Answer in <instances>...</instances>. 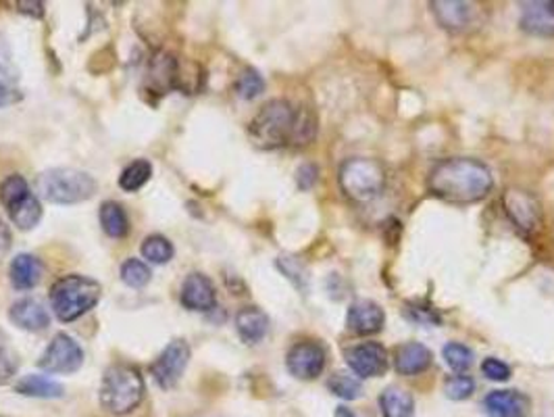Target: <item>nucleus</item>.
I'll list each match as a JSON object with an SVG mask.
<instances>
[{
    "instance_id": "nucleus-44",
    "label": "nucleus",
    "mask_w": 554,
    "mask_h": 417,
    "mask_svg": "<svg viewBox=\"0 0 554 417\" xmlns=\"http://www.w3.org/2000/svg\"><path fill=\"white\" fill-rule=\"evenodd\" d=\"M0 417H3V415H0Z\"/></svg>"
},
{
    "instance_id": "nucleus-25",
    "label": "nucleus",
    "mask_w": 554,
    "mask_h": 417,
    "mask_svg": "<svg viewBox=\"0 0 554 417\" xmlns=\"http://www.w3.org/2000/svg\"><path fill=\"white\" fill-rule=\"evenodd\" d=\"M101 225L104 234H109L111 238H124L127 234V230H130V222H127V215L122 204L115 201L103 203Z\"/></svg>"
},
{
    "instance_id": "nucleus-41",
    "label": "nucleus",
    "mask_w": 554,
    "mask_h": 417,
    "mask_svg": "<svg viewBox=\"0 0 554 417\" xmlns=\"http://www.w3.org/2000/svg\"><path fill=\"white\" fill-rule=\"evenodd\" d=\"M11 249V230L5 222H0V257Z\"/></svg>"
},
{
    "instance_id": "nucleus-37",
    "label": "nucleus",
    "mask_w": 554,
    "mask_h": 417,
    "mask_svg": "<svg viewBox=\"0 0 554 417\" xmlns=\"http://www.w3.org/2000/svg\"><path fill=\"white\" fill-rule=\"evenodd\" d=\"M481 372H484V376L492 382H507L510 378V367L496 357L484 359V363H481Z\"/></svg>"
},
{
    "instance_id": "nucleus-4",
    "label": "nucleus",
    "mask_w": 554,
    "mask_h": 417,
    "mask_svg": "<svg viewBox=\"0 0 554 417\" xmlns=\"http://www.w3.org/2000/svg\"><path fill=\"white\" fill-rule=\"evenodd\" d=\"M101 405L113 415H125L144 399V380L136 367L117 363L104 372L101 384Z\"/></svg>"
},
{
    "instance_id": "nucleus-42",
    "label": "nucleus",
    "mask_w": 554,
    "mask_h": 417,
    "mask_svg": "<svg viewBox=\"0 0 554 417\" xmlns=\"http://www.w3.org/2000/svg\"><path fill=\"white\" fill-rule=\"evenodd\" d=\"M19 11L27 13V15H35V17H42V13H45V5L42 3H17Z\"/></svg>"
},
{
    "instance_id": "nucleus-6",
    "label": "nucleus",
    "mask_w": 554,
    "mask_h": 417,
    "mask_svg": "<svg viewBox=\"0 0 554 417\" xmlns=\"http://www.w3.org/2000/svg\"><path fill=\"white\" fill-rule=\"evenodd\" d=\"M340 188L354 203H371L386 188V169L375 159L354 157L340 167Z\"/></svg>"
},
{
    "instance_id": "nucleus-14",
    "label": "nucleus",
    "mask_w": 554,
    "mask_h": 417,
    "mask_svg": "<svg viewBox=\"0 0 554 417\" xmlns=\"http://www.w3.org/2000/svg\"><path fill=\"white\" fill-rule=\"evenodd\" d=\"M383 322H386V315H383V309L378 303L361 299L354 301L351 307H348L346 313V326L354 334L369 336V334H378L383 328Z\"/></svg>"
},
{
    "instance_id": "nucleus-30",
    "label": "nucleus",
    "mask_w": 554,
    "mask_h": 417,
    "mask_svg": "<svg viewBox=\"0 0 554 417\" xmlns=\"http://www.w3.org/2000/svg\"><path fill=\"white\" fill-rule=\"evenodd\" d=\"M27 194H32L30 186H27V182L21 178L19 174L9 175V178L0 184V203L5 204V209H11L13 204L24 201Z\"/></svg>"
},
{
    "instance_id": "nucleus-29",
    "label": "nucleus",
    "mask_w": 554,
    "mask_h": 417,
    "mask_svg": "<svg viewBox=\"0 0 554 417\" xmlns=\"http://www.w3.org/2000/svg\"><path fill=\"white\" fill-rule=\"evenodd\" d=\"M328 388L333 394H336V397L344 399V401L359 399L361 392H363V384H361V380H357L346 372L333 373V376L328 380Z\"/></svg>"
},
{
    "instance_id": "nucleus-8",
    "label": "nucleus",
    "mask_w": 554,
    "mask_h": 417,
    "mask_svg": "<svg viewBox=\"0 0 554 417\" xmlns=\"http://www.w3.org/2000/svg\"><path fill=\"white\" fill-rule=\"evenodd\" d=\"M190 362V346L186 341H173L151 365V376L163 391L173 388L183 376Z\"/></svg>"
},
{
    "instance_id": "nucleus-35",
    "label": "nucleus",
    "mask_w": 554,
    "mask_h": 417,
    "mask_svg": "<svg viewBox=\"0 0 554 417\" xmlns=\"http://www.w3.org/2000/svg\"><path fill=\"white\" fill-rule=\"evenodd\" d=\"M262 90H265V80H262L261 74L254 72V69H246V72L238 77L236 92L242 98H246V101L257 98Z\"/></svg>"
},
{
    "instance_id": "nucleus-24",
    "label": "nucleus",
    "mask_w": 554,
    "mask_h": 417,
    "mask_svg": "<svg viewBox=\"0 0 554 417\" xmlns=\"http://www.w3.org/2000/svg\"><path fill=\"white\" fill-rule=\"evenodd\" d=\"M6 211H9V217L13 219V223H15L17 228L24 232L34 230L42 219V204L35 194H27L24 201L13 204V207Z\"/></svg>"
},
{
    "instance_id": "nucleus-34",
    "label": "nucleus",
    "mask_w": 554,
    "mask_h": 417,
    "mask_svg": "<svg viewBox=\"0 0 554 417\" xmlns=\"http://www.w3.org/2000/svg\"><path fill=\"white\" fill-rule=\"evenodd\" d=\"M473 391H475V382L471 376H465V373H457V376L446 378L444 382L446 397L452 401H465L471 397Z\"/></svg>"
},
{
    "instance_id": "nucleus-28",
    "label": "nucleus",
    "mask_w": 554,
    "mask_h": 417,
    "mask_svg": "<svg viewBox=\"0 0 554 417\" xmlns=\"http://www.w3.org/2000/svg\"><path fill=\"white\" fill-rule=\"evenodd\" d=\"M317 134V122L315 115L309 109H298L294 117V130H292V140L290 144L294 146H307L312 143Z\"/></svg>"
},
{
    "instance_id": "nucleus-11",
    "label": "nucleus",
    "mask_w": 554,
    "mask_h": 417,
    "mask_svg": "<svg viewBox=\"0 0 554 417\" xmlns=\"http://www.w3.org/2000/svg\"><path fill=\"white\" fill-rule=\"evenodd\" d=\"M286 367L298 380H315L325 370V351L322 344L304 341L296 343L286 355Z\"/></svg>"
},
{
    "instance_id": "nucleus-5",
    "label": "nucleus",
    "mask_w": 554,
    "mask_h": 417,
    "mask_svg": "<svg viewBox=\"0 0 554 417\" xmlns=\"http://www.w3.org/2000/svg\"><path fill=\"white\" fill-rule=\"evenodd\" d=\"M294 117L296 109L288 101L275 98L262 104L257 115L252 117L251 125H248V136L259 148L272 151V148H280L283 144H290L294 130Z\"/></svg>"
},
{
    "instance_id": "nucleus-22",
    "label": "nucleus",
    "mask_w": 554,
    "mask_h": 417,
    "mask_svg": "<svg viewBox=\"0 0 554 417\" xmlns=\"http://www.w3.org/2000/svg\"><path fill=\"white\" fill-rule=\"evenodd\" d=\"M15 392L32 399H61L65 394V388L59 382L30 373V376H24L17 382Z\"/></svg>"
},
{
    "instance_id": "nucleus-9",
    "label": "nucleus",
    "mask_w": 554,
    "mask_h": 417,
    "mask_svg": "<svg viewBox=\"0 0 554 417\" xmlns=\"http://www.w3.org/2000/svg\"><path fill=\"white\" fill-rule=\"evenodd\" d=\"M504 211L510 222L515 223L517 230H521L523 234H531L539 228L542 222V209H539L538 199L528 190L521 188H509L502 196Z\"/></svg>"
},
{
    "instance_id": "nucleus-43",
    "label": "nucleus",
    "mask_w": 554,
    "mask_h": 417,
    "mask_svg": "<svg viewBox=\"0 0 554 417\" xmlns=\"http://www.w3.org/2000/svg\"><path fill=\"white\" fill-rule=\"evenodd\" d=\"M336 417H357L348 407H338L336 409Z\"/></svg>"
},
{
    "instance_id": "nucleus-3",
    "label": "nucleus",
    "mask_w": 554,
    "mask_h": 417,
    "mask_svg": "<svg viewBox=\"0 0 554 417\" xmlns=\"http://www.w3.org/2000/svg\"><path fill=\"white\" fill-rule=\"evenodd\" d=\"M103 286L88 275L71 273L56 280L51 288V307L63 323L74 322L101 301Z\"/></svg>"
},
{
    "instance_id": "nucleus-26",
    "label": "nucleus",
    "mask_w": 554,
    "mask_h": 417,
    "mask_svg": "<svg viewBox=\"0 0 554 417\" xmlns=\"http://www.w3.org/2000/svg\"><path fill=\"white\" fill-rule=\"evenodd\" d=\"M151 175H153V165L148 164L146 159H138L124 169L122 178H119V186L127 190V193H136V190H140L148 180H151Z\"/></svg>"
},
{
    "instance_id": "nucleus-33",
    "label": "nucleus",
    "mask_w": 554,
    "mask_h": 417,
    "mask_svg": "<svg viewBox=\"0 0 554 417\" xmlns=\"http://www.w3.org/2000/svg\"><path fill=\"white\" fill-rule=\"evenodd\" d=\"M17 370H19L17 352L11 349L9 338L5 336V332H0V384L11 382Z\"/></svg>"
},
{
    "instance_id": "nucleus-31",
    "label": "nucleus",
    "mask_w": 554,
    "mask_h": 417,
    "mask_svg": "<svg viewBox=\"0 0 554 417\" xmlns=\"http://www.w3.org/2000/svg\"><path fill=\"white\" fill-rule=\"evenodd\" d=\"M442 357H444L446 365H449L452 372H459V373H465L469 367L473 365L471 349H467L465 344H459V343L446 344L442 351Z\"/></svg>"
},
{
    "instance_id": "nucleus-2",
    "label": "nucleus",
    "mask_w": 554,
    "mask_h": 417,
    "mask_svg": "<svg viewBox=\"0 0 554 417\" xmlns=\"http://www.w3.org/2000/svg\"><path fill=\"white\" fill-rule=\"evenodd\" d=\"M98 188L90 174L74 167H53L35 178V193L54 204H75L94 196Z\"/></svg>"
},
{
    "instance_id": "nucleus-7",
    "label": "nucleus",
    "mask_w": 554,
    "mask_h": 417,
    "mask_svg": "<svg viewBox=\"0 0 554 417\" xmlns=\"http://www.w3.org/2000/svg\"><path fill=\"white\" fill-rule=\"evenodd\" d=\"M84 363V351L69 334H56L40 357V370L48 373H74Z\"/></svg>"
},
{
    "instance_id": "nucleus-15",
    "label": "nucleus",
    "mask_w": 554,
    "mask_h": 417,
    "mask_svg": "<svg viewBox=\"0 0 554 417\" xmlns=\"http://www.w3.org/2000/svg\"><path fill=\"white\" fill-rule=\"evenodd\" d=\"M180 301L190 311H211L217 305L215 286L204 273H190L182 284Z\"/></svg>"
},
{
    "instance_id": "nucleus-20",
    "label": "nucleus",
    "mask_w": 554,
    "mask_h": 417,
    "mask_svg": "<svg viewBox=\"0 0 554 417\" xmlns=\"http://www.w3.org/2000/svg\"><path fill=\"white\" fill-rule=\"evenodd\" d=\"M431 351L428 346H423L421 343H407L399 346L394 357L396 372L402 373V376H417L428 370L431 365Z\"/></svg>"
},
{
    "instance_id": "nucleus-17",
    "label": "nucleus",
    "mask_w": 554,
    "mask_h": 417,
    "mask_svg": "<svg viewBox=\"0 0 554 417\" xmlns=\"http://www.w3.org/2000/svg\"><path fill=\"white\" fill-rule=\"evenodd\" d=\"M9 317L15 326L27 332H42L51 326L48 309L45 307V303L38 299H21L17 303H13Z\"/></svg>"
},
{
    "instance_id": "nucleus-10",
    "label": "nucleus",
    "mask_w": 554,
    "mask_h": 417,
    "mask_svg": "<svg viewBox=\"0 0 554 417\" xmlns=\"http://www.w3.org/2000/svg\"><path fill=\"white\" fill-rule=\"evenodd\" d=\"M344 359L359 378H380L388 372V351L380 343H363L346 349Z\"/></svg>"
},
{
    "instance_id": "nucleus-38",
    "label": "nucleus",
    "mask_w": 554,
    "mask_h": 417,
    "mask_svg": "<svg viewBox=\"0 0 554 417\" xmlns=\"http://www.w3.org/2000/svg\"><path fill=\"white\" fill-rule=\"evenodd\" d=\"M0 74L9 77V80H15L17 77V69L13 67V59H11V48L3 36H0Z\"/></svg>"
},
{
    "instance_id": "nucleus-27",
    "label": "nucleus",
    "mask_w": 554,
    "mask_h": 417,
    "mask_svg": "<svg viewBox=\"0 0 554 417\" xmlns=\"http://www.w3.org/2000/svg\"><path fill=\"white\" fill-rule=\"evenodd\" d=\"M173 244L169 243L165 236H148L144 238V243H142V257L146 261H151V263H167V261H172L173 257Z\"/></svg>"
},
{
    "instance_id": "nucleus-16",
    "label": "nucleus",
    "mask_w": 554,
    "mask_h": 417,
    "mask_svg": "<svg viewBox=\"0 0 554 417\" xmlns=\"http://www.w3.org/2000/svg\"><path fill=\"white\" fill-rule=\"evenodd\" d=\"M490 417H529L531 401L519 391H494L484 399Z\"/></svg>"
},
{
    "instance_id": "nucleus-18",
    "label": "nucleus",
    "mask_w": 554,
    "mask_h": 417,
    "mask_svg": "<svg viewBox=\"0 0 554 417\" xmlns=\"http://www.w3.org/2000/svg\"><path fill=\"white\" fill-rule=\"evenodd\" d=\"M177 65H180V61L173 59L172 55H165V53L154 55L151 59V65H148V74H146L148 88L156 92V94H167L169 90L175 88Z\"/></svg>"
},
{
    "instance_id": "nucleus-39",
    "label": "nucleus",
    "mask_w": 554,
    "mask_h": 417,
    "mask_svg": "<svg viewBox=\"0 0 554 417\" xmlns=\"http://www.w3.org/2000/svg\"><path fill=\"white\" fill-rule=\"evenodd\" d=\"M296 180H298V186H301L302 190H309L312 184L317 182V167L315 165H302L301 169H298Z\"/></svg>"
},
{
    "instance_id": "nucleus-21",
    "label": "nucleus",
    "mask_w": 554,
    "mask_h": 417,
    "mask_svg": "<svg viewBox=\"0 0 554 417\" xmlns=\"http://www.w3.org/2000/svg\"><path fill=\"white\" fill-rule=\"evenodd\" d=\"M236 330L246 344H257L267 336L269 317L259 307H244L236 315Z\"/></svg>"
},
{
    "instance_id": "nucleus-13",
    "label": "nucleus",
    "mask_w": 554,
    "mask_h": 417,
    "mask_svg": "<svg viewBox=\"0 0 554 417\" xmlns=\"http://www.w3.org/2000/svg\"><path fill=\"white\" fill-rule=\"evenodd\" d=\"M519 25L531 36L554 38V0H531L521 5Z\"/></svg>"
},
{
    "instance_id": "nucleus-36",
    "label": "nucleus",
    "mask_w": 554,
    "mask_h": 417,
    "mask_svg": "<svg viewBox=\"0 0 554 417\" xmlns=\"http://www.w3.org/2000/svg\"><path fill=\"white\" fill-rule=\"evenodd\" d=\"M402 313L409 317L411 322L423 323V326H436L440 323V313L433 307L423 305V303H407V307L402 309Z\"/></svg>"
},
{
    "instance_id": "nucleus-19",
    "label": "nucleus",
    "mask_w": 554,
    "mask_h": 417,
    "mask_svg": "<svg viewBox=\"0 0 554 417\" xmlns=\"http://www.w3.org/2000/svg\"><path fill=\"white\" fill-rule=\"evenodd\" d=\"M42 273H45V265H42V261L35 257V254L21 253L11 261V284L15 286L17 291H32V288L38 286Z\"/></svg>"
},
{
    "instance_id": "nucleus-1",
    "label": "nucleus",
    "mask_w": 554,
    "mask_h": 417,
    "mask_svg": "<svg viewBox=\"0 0 554 417\" xmlns=\"http://www.w3.org/2000/svg\"><path fill=\"white\" fill-rule=\"evenodd\" d=\"M494 186L492 172L486 164L469 157L444 159L428 175V188L440 201L471 204L486 199Z\"/></svg>"
},
{
    "instance_id": "nucleus-23",
    "label": "nucleus",
    "mask_w": 554,
    "mask_h": 417,
    "mask_svg": "<svg viewBox=\"0 0 554 417\" xmlns=\"http://www.w3.org/2000/svg\"><path fill=\"white\" fill-rule=\"evenodd\" d=\"M380 409L383 417H413L415 401L402 388L390 386L380 394Z\"/></svg>"
},
{
    "instance_id": "nucleus-40",
    "label": "nucleus",
    "mask_w": 554,
    "mask_h": 417,
    "mask_svg": "<svg viewBox=\"0 0 554 417\" xmlns=\"http://www.w3.org/2000/svg\"><path fill=\"white\" fill-rule=\"evenodd\" d=\"M21 101V94L11 86H6L5 82H0V107H9V104H15Z\"/></svg>"
},
{
    "instance_id": "nucleus-12",
    "label": "nucleus",
    "mask_w": 554,
    "mask_h": 417,
    "mask_svg": "<svg viewBox=\"0 0 554 417\" xmlns=\"http://www.w3.org/2000/svg\"><path fill=\"white\" fill-rule=\"evenodd\" d=\"M431 9L438 24L450 32L471 30V25L478 24L480 17L475 5L460 3V0H440V3H431Z\"/></svg>"
},
{
    "instance_id": "nucleus-32",
    "label": "nucleus",
    "mask_w": 554,
    "mask_h": 417,
    "mask_svg": "<svg viewBox=\"0 0 554 417\" xmlns=\"http://www.w3.org/2000/svg\"><path fill=\"white\" fill-rule=\"evenodd\" d=\"M151 275L148 265L140 259H127L122 265V280L130 288H144L151 282Z\"/></svg>"
}]
</instances>
